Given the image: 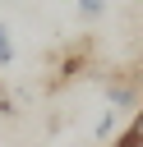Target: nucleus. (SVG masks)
<instances>
[{
    "mask_svg": "<svg viewBox=\"0 0 143 147\" xmlns=\"http://www.w3.org/2000/svg\"><path fill=\"white\" fill-rule=\"evenodd\" d=\"M88 64H92V37H74V41H65V46L46 60V87H51V92L69 87L74 78L88 74Z\"/></svg>",
    "mask_w": 143,
    "mask_h": 147,
    "instance_id": "f257e3e1",
    "label": "nucleus"
},
{
    "mask_svg": "<svg viewBox=\"0 0 143 147\" xmlns=\"http://www.w3.org/2000/svg\"><path fill=\"white\" fill-rule=\"evenodd\" d=\"M101 106H111V110H120L125 119H134V110L143 106V83H138V74H134V69L106 74V78H101Z\"/></svg>",
    "mask_w": 143,
    "mask_h": 147,
    "instance_id": "f03ea898",
    "label": "nucleus"
},
{
    "mask_svg": "<svg viewBox=\"0 0 143 147\" xmlns=\"http://www.w3.org/2000/svg\"><path fill=\"white\" fill-rule=\"evenodd\" d=\"M111 147H143V106H138V110H134V119L115 133V142H111Z\"/></svg>",
    "mask_w": 143,
    "mask_h": 147,
    "instance_id": "7ed1b4c3",
    "label": "nucleus"
},
{
    "mask_svg": "<svg viewBox=\"0 0 143 147\" xmlns=\"http://www.w3.org/2000/svg\"><path fill=\"white\" fill-rule=\"evenodd\" d=\"M106 0H74V14L83 18V23H97V18H106Z\"/></svg>",
    "mask_w": 143,
    "mask_h": 147,
    "instance_id": "20e7f679",
    "label": "nucleus"
},
{
    "mask_svg": "<svg viewBox=\"0 0 143 147\" xmlns=\"http://www.w3.org/2000/svg\"><path fill=\"white\" fill-rule=\"evenodd\" d=\"M14 60H18V51H14V32H9V23H0V69H14Z\"/></svg>",
    "mask_w": 143,
    "mask_h": 147,
    "instance_id": "39448f33",
    "label": "nucleus"
},
{
    "mask_svg": "<svg viewBox=\"0 0 143 147\" xmlns=\"http://www.w3.org/2000/svg\"><path fill=\"white\" fill-rule=\"evenodd\" d=\"M0 115H14V96H9L5 87H0Z\"/></svg>",
    "mask_w": 143,
    "mask_h": 147,
    "instance_id": "423d86ee",
    "label": "nucleus"
},
{
    "mask_svg": "<svg viewBox=\"0 0 143 147\" xmlns=\"http://www.w3.org/2000/svg\"><path fill=\"white\" fill-rule=\"evenodd\" d=\"M106 5H111V0H106Z\"/></svg>",
    "mask_w": 143,
    "mask_h": 147,
    "instance_id": "0eeeda50",
    "label": "nucleus"
}]
</instances>
